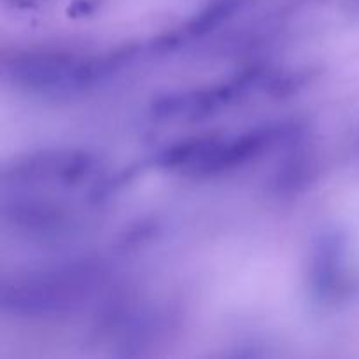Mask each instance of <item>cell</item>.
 <instances>
[{
    "mask_svg": "<svg viewBox=\"0 0 359 359\" xmlns=\"http://www.w3.org/2000/svg\"><path fill=\"white\" fill-rule=\"evenodd\" d=\"M109 273L98 262H72L4 280V314L28 319H55L74 314L90 304L107 284Z\"/></svg>",
    "mask_w": 359,
    "mask_h": 359,
    "instance_id": "obj_1",
    "label": "cell"
},
{
    "mask_svg": "<svg viewBox=\"0 0 359 359\" xmlns=\"http://www.w3.org/2000/svg\"><path fill=\"white\" fill-rule=\"evenodd\" d=\"M133 51L81 56L65 51H27L4 58L2 76L14 86L48 97H72L111 77Z\"/></svg>",
    "mask_w": 359,
    "mask_h": 359,
    "instance_id": "obj_2",
    "label": "cell"
},
{
    "mask_svg": "<svg viewBox=\"0 0 359 359\" xmlns=\"http://www.w3.org/2000/svg\"><path fill=\"white\" fill-rule=\"evenodd\" d=\"M100 172V160L84 149H42L16 158L2 172L6 191H25L37 186L76 188L90 182Z\"/></svg>",
    "mask_w": 359,
    "mask_h": 359,
    "instance_id": "obj_3",
    "label": "cell"
},
{
    "mask_svg": "<svg viewBox=\"0 0 359 359\" xmlns=\"http://www.w3.org/2000/svg\"><path fill=\"white\" fill-rule=\"evenodd\" d=\"M302 137L298 123H272L256 126L235 137L210 135L205 151L188 172L189 177H217L245 167L269 154L273 147L293 144Z\"/></svg>",
    "mask_w": 359,
    "mask_h": 359,
    "instance_id": "obj_4",
    "label": "cell"
},
{
    "mask_svg": "<svg viewBox=\"0 0 359 359\" xmlns=\"http://www.w3.org/2000/svg\"><path fill=\"white\" fill-rule=\"evenodd\" d=\"M262 67L242 70L226 83L160 95L151 104V116L158 121H200L224 111L266 81Z\"/></svg>",
    "mask_w": 359,
    "mask_h": 359,
    "instance_id": "obj_5",
    "label": "cell"
},
{
    "mask_svg": "<svg viewBox=\"0 0 359 359\" xmlns=\"http://www.w3.org/2000/svg\"><path fill=\"white\" fill-rule=\"evenodd\" d=\"M346 235L339 230H325L312 244L309 259V287L318 305L335 304L346 284Z\"/></svg>",
    "mask_w": 359,
    "mask_h": 359,
    "instance_id": "obj_6",
    "label": "cell"
},
{
    "mask_svg": "<svg viewBox=\"0 0 359 359\" xmlns=\"http://www.w3.org/2000/svg\"><path fill=\"white\" fill-rule=\"evenodd\" d=\"M2 216L14 230L42 237L65 233L76 223L72 210L60 202L16 191L4 196Z\"/></svg>",
    "mask_w": 359,
    "mask_h": 359,
    "instance_id": "obj_7",
    "label": "cell"
},
{
    "mask_svg": "<svg viewBox=\"0 0 359 359\" xmlns=\"http://www.w3.org/2000/svg\"><path fill=\"white\" fill-rule=\"evenodd\" d=\"M242 4H244V0H214V2H210L205 9H202L198 14L193 16L184 25V28L174 32L179 46L188 41V39L200 37V35L216 30L217 27H221L224 21L230 20L241 9Z\"/></svg>",
    "mask_w": 359,
    "mask_h": 359,
    "instance_id": "obj_8",
    "label": "cell"
}]
</instances>
